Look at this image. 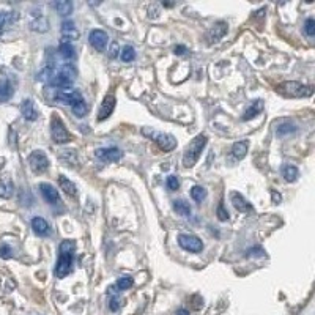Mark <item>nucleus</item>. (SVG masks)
<instances>
[{
    "label": "nucleus",
    "mask_w": 315,
    "mask_h": 315,
    "mask_svg": "<svg viewBox=\"0 0 315 315\" xmlns=\"http://www.w3.org/2000/svg\"><path fill=\"white\" fill-rule=\"evenodd\" d=\"M0 257H2V258L13 257V249L8 244H2V246H0Z\"/></svg>",
    "instance_id": "36"
},
{
    "label": "nucleus",
    "mask_w": 315,
    "mask_h": 315,
    "mask_svg": "<svg viewBox=\"0 0 315 315\" xmlns=\"http://www.w3.org/2000/svg\"><path fill=\"white\" fill-rule=\"evenodd\" d=\"M207 145V136L205 134H199L192 139L189 142V145L186 147V150H184L183 155V165L184 167H194L196 162L199 161V158L202 155V150L205 148Z\"/></svg>",
    "instance_id": "2"
},
{
    "label": "nucleus",
    "mask_w": 315,
    "mask_h": 315,
    "mask_svg": "<svg viewBox=\"0 0 315 315\" xmlns=\"http://www.w3.org/2000/svg\"><path fill=\"white\" fill-rule=\"evenodd\" d=\"M96 156L104 162H117L122 159L123 153H122V150H118L115 147H109V148H98Z\"/></svg>",
    "instance_id": "10"
},
{
    "label": "nucleus",
    "mask_w": 315,
    "mask_h": 315,
    "mask_svg": "<svg viewBox=\"0 0 315 315\" xmlns=\"http://www.w3.org/2000/svg\"><path fill=\"white\" fill-rule=\"evenodd\" d=\"M282 177L285 178V181L293 183V181L298 180L300 170H298V167H295V165L287 164V165H284V167H282Z\"/></svg>",
    "instance_id": "22"
},
{
    "label": "nucleus",
    "mask_w": 315,
    "mask_h": 315,
    "mask_svg": "<svg viewBox=\"0 0 315 315\" xmlns=\"http://www.w3.org/2000/svg\"><path fill=\"white\" fill-rule=\"evenodd\" d=\"M247 257H263L265 255V251L262 247H252V249H249L247 251V254H246Z\"/></svg>",
    "instance_id": "38"
},
{
    "label": "nucleus",
    "mask_w": 315,
    "mask_h": 315,
    "mask_svg": "<svg viewBox=\"0 0 315 315\" xmlns=\"http://www.w3.org/2000/svg\"><path fill=\"white\" fill-rule=\"evenodd\" d=\"M165 184H167V188L170 191H177L180 188V181H178L177 177H175V175H170V177H167V181H165Z\"/></svg>",
    "instance_id": "35"
},
{
    "label": "nucleus",
    "mask_w": 315,
    "mask_h": 315,
    "mask_svg": "<svg viewBox=\"0 0 315 315\" xmlns=\"http://www.w3.org/2000/svg\"><path fill=\"white\" fill-rule=\"evenodd\" d=\"M162 6H165V8H170V6H173V3H172V2H162Z\"/></svg>",
    "instance_id": "44"
},
{
    "label": "nucleus",
    "mask_w": 315,
    "mask_h": 315,
    "mask_svg": "<svg viewBox=\"0 0 315 315\" xmlns=\"http://www.w3.org/2000/svg\"><path fill=\"white\" fill-rule=\"evenodd\" d=\"M109 308H110V311H112V312H117V311L120 309V298H118L117 295L110 298V301H109Z\"/></svg>",
    "instance_id": "39"
},
{
    "label": "nucleus",
    "mask_w": 315,
    "mask_h": 315,
    "mask_svg": "<svg viewBox=\"0 0 315 315\" xmlns=\"http://www.w3.org/2000/svg\"><path fill=\"white\" fill-rule=\"evenodd\" d=\"M144 134H150V137H155L153 141L164 152H172L177 147V139L170 134H158L155 131H148V129H144Z\"/></svg>",
    "instance_id": "6"
},
{
    "label": "nucleus",
    "mask_w": 315,
    "mask_h": 315,
    "mask_svg": "<svg viewBox=\"0 0 315 315\" xmlns=\"http://www.w3.org/2000/svg\"><path fill=\"white\" fill-rule=\"evenodd\" d=\"M120 57H122L123 62H133L136 59V51L131 48V46H125V48L122 49V54H120Z\"/></svg>",
    "instance_id": "31"
},
{
    "label": "nucleus",
    "mask_w": 315,
    "mask_h": 315,
    "mask_svg": "<svg viewBox=\"0 0 315 315\" xmlns=\"http://www.w3.org/2000/svg\"><path fill=\"white\" fill-rule=\"evenodd\" d=\"M109 55H110L112 59H115L117 55H118V44H117V43H112V44H110V52H109Z\"/></svg>",
    "instance_id": "41"
},
{
    "label": "nucleus",
    "mask_w": 315,
    "mask_h": 315,
    "mask_svg": "<svg viewBox=\"0 0 315 315\" xmlns=\"http://www.w3.org/2000/svg\"><path fill=\"white\" fill-rule=\"evenodd\" d=\"M177 315H189V311L181 308V309H178V311H177Z\"/></svg>",
    "instance_id": "43"
},
{
    "label": "nucleus",
    "mask_w": 315,
    "mask_h": 315,
    "mask_svg": "<svg viewBox=\"0 0 315 315\" xmlns=\"http://www.w3.org/2000/svg\"><path fill=\"white\" fill-rule=\"evenodd\" d=\"M14 192V184L10 178H2L0 180V197L10 199Z\"/></svg>",
    "instance_id": "21"
},
{
    "label": "nucleus",
    "mask_w": 315,
    "mask_h": 315,
    "mask_svg": "<svg viewBox=\"0 0 315 315\" xmlns=\"http://www.w3.org/2000/svg\"><path fill=\"white\" fill-rule=\"evenodd\" d=\"M230 200H232V203H234V207H235L239 213H252V211H254V207L241 196V194L236 192V191L230 192Z\"/></svg>",
    "instance_id": "13"
},
{
    "label": "nucleus",
    "mask_w": 315,
    "mask_h": 315,
    "mask_svg": "<svg viewBox=\"0 0 315 315\" xmlns=\"http://www.w3.org/2000/svg\"><path fill=\"white\" fill-rule=\"evenodd\" d=\"M133 285H134V281H133L131 276H122L117 281V289L118 290H128V289H131Z\"/></svg>",
    "instance_id": "29"
},
{
    "label": "nucleus",
    "mask_w": 315,
    "mask_h": 315,
    "mask_svg": "<svg viewBox=\"0 0 315 315\" xmlns=\"http://www.w3.org/2000/svg\"><path fill=\"white\" fill-rule=\"evenodd\" d=\"M295 131H296V126H293V125H290V123L281 125V126H277V129H276L277 136H281V137L289 136V134H292V133H295Z\"/></svg>",
    "instance_id": "32"
},
{
    "label": "nucleus",
    "mask_w": 315,
    "mask_h": 315,
    "mask_svg": "<svg viewBox=\"0 0 315 315\" xmlns=\"http://www.w3.org/2000/svg\"><path fill=\"white\" fill-rule=\"evenodd\" d=\"M30 29L35 30V32H46V30L49 29V27H48V19H46V17H43V16H40L38 19L32 21Z\"/></svg>",
    "instance_id": "28"
},
{
    "label": "nucleus",
    "mask_w": 315,
    "mask_h": 315,
    "mask_svg": "<svg viewBox=\"0 0 315 315\" xmlns=\"http://www.w3.org/2000/svg\"><path fill=\"white\" fill-rule=\"evenodd\" d=\"M216 215H218V219L219 221H222V222H224V221H227L230 216H229V211L226 210V207H224V203H219V205H218V210H216Z\"/></svg>",
    "instance_id": "33"
},
{
    "label": "nucleus",
    "mask_w": 315,
    "mask_h": 315,
    "mask_svg": "<svg viewBox=\"0 0 315 315\" xmlns=\"http://www.w3.org/2000/svg\"><path fill=\"white\" fill-rule=\"evenodd\" d=\"M115 96L114 95H107L104 99H103V103H101L99 106V110H98V120L101 122V120H106L110 117V114L114 112V109H115Z\"/></svg>",
    "instance_id": "12"
},
{
    "label": "nucleus",
    "mask_w": 315,
    "mask_h": 315,
    "mask_svg": "<svg viewBox=\"0 0 315 315\" xmlns=\"http://www.w3.org/2000/svg\"><path fill=\"white\" fill-rule=\"evenodd\" d=\"M62 33H63L65 38H67L65 41L78 40V36H79V32L76 29V25H74V22H71V21H67V22L62 24Z\"/></svg>",
    "instance_id": "18"
},
{
    "label": "nucleus",
    "mask_w": 315,
    "mask_h": 315,
    "mask_svg": "<svg viewBox=\"0 0 315 315\" xmlns=\"http://www.w3.org/2000/svg\"><path fill=\"white\" fill-rule=\"evenodd\" d=\"M21 112H22V117L27 120V122H35V120L38 118V109L35 107L32 99L24 101L22 106H21Z\"/></svg>",
    "instance_id": "15"
},
{
    "label": "nucleus",
    "mask_w": 315,
    "mask_h": 315,
    "mask_svg": "<svg viewBox=\"0 0 315 315\" xmlns=\"http://www.w3.org/2000/svg\"><path fill=\"white\" fill-rule=\"evenodd\" d=\"M88 41H90V44L93 46V48H95L96 51H104L106 44H107V41H109V36H107V33H106L104 30L95 29V30L90 32Z\"/></svg>",
    "instance_id": "11"
},
{
    "label": "nucleus",
    "mask_w": 315,
    "mask_h": 315,
    "mask_svg": "<svg viewBox=\"0 0 315 315\" xmlns=\"http://www.w3.org/2000/svg\"><path fill=\"white\" fill-rule=\"evenodd\" d=\"M59 51H60V55H62L63 59H68V60H71V59H74V57H76V51H74L73 44H71L70 41H62V44H60Z\"/></svg>",
    "instance_id": "23"
},
{
    "label": "nucleus",
    "mask_w": 315,
    "mask_h": 315,
    "mask_svg": "<svg viewBox=\"0 0 315 315\" xmlns=\"http://www.w3.org/2000/svg\"><path fill=\"white\" fill-rule=\"evenodd\" d=\"M59 184H60V188L63 189L65 194H68L70 197H76L78 196V188H76V184H74L71 180H68L65 175H60L59 177Z\"/></svg>",
    "instance_id": "17"
},
{
    "label": "nucleus",
    "mask_w": 315,
    "mask_h": 315,
    "mask_svg": "<svg viewBox=\"0 0 315 315\" xmlns=\"http://www.w3.org/2000/svg\"><path fill=\"white\" fill-rule=\"evenodd\" d=\"M262 109H263V101H262V99L254 101V104H252L251 107L246 109V112H244V115H243V120H244V122H247V120L255 118L258 114L262 112Z\"/></svg>",
    "instance_id": "19"
},
{
    "label": "nucleus",
    "mask_w": 315,
    "mask_h": 315,
    "mask_svg": "<svg viewBox=\"0 0 315 315\" xmlns=\"http://www.w3.org/2000/svg\"><path fill=\"white\" fill-rule=\"evenodd\" d=\"M271 199H273V203H281V200H282V196H281L279 192L271 191Z\"/></svg>",
    "instance_id": "42"
},
{
    "label": "nucleus",
    "mask_w": 315,
    "mask_h": 315,
    "mask_svg": "<svg viewBox=\"0 0 315 315\" xmlns=\"http://www.w3.org/2000/svg\"><path fill=\"white\" fill-rule=\"evenodd\" d=\"M227 30H229V27H227L226 22H216V24L213 25L211 29L207 32V41H208V44H216V43H219V41L227 35Z\"/></svg>",
    "instance_id": "9"
},
{
    "label": "nucleus",
    "mask_w": 315,
    "mask_h": 315,
    "mask_svg": "<svg viewBox=\"0 0 315 315\" xmlns=\"http://www.w3.org/2000/svg\"><path fill=\"white\" fill-rule=\"evenodd\" d=\"M74 252H76V243L71 241V239H65L60 244V255L57 265H55V274H57V277H65L73 271Z\"/></svg>",
    "instance_id": "1"
},
{
    "label": "nucleus",
    "mask_w": 315,
    "mask_h": 315,
    "mask_svg": "<svg viewBox=\"0 0 315 315\" xmlns=\"http://www.w3.org/2000/svg\"><path fill=\"white\" fill-rule=\"evenodd\" d=\"M186 51H188V48H186V46H183V44H178V46H175V48H173V52L177 54V55L186 54Z\"/></svg>",
    "instance_id": "40"
},
{
    "label": "nucleus",
    "mask_w": 315,
    "mask_h": 315,
    "mask_svg": "<svg viewBox=\"0 0 315 315\" xmlns=\"http://www.w3.org/2000/svg\"><path fill=\"white\" fill-rule=\"evenodd\" d=\"M173 210L180 216H189L191 215V205L186 200H173Z\"/></svg>",
    "instance_id": "24"
},
{
    "label": "nucleus",
    "mask_w": 315,
    "mask_h": 315,
    "mask_svg": "<svg viewBox=\"0 0 315 315\" xmlns=\"http://www.w3.org/2000/svg\"><path fill=\"white\" fill-rule=\"evenodd\" d=\"M247 148H249V142L247 141L235 142L234 147H232V155H234L235 159H243V158L247 155Z\"/></svg>",
    "instance_id": "20"
},
{
    "label": "nucleus",
    "mask_w": 315,
    "mask_h": 315,
    "mask_svg": "<svg viewBox=\"0 0 315 315\" xmlns=\"http://www.w3.org/2000/svg\"><path fill=\"white\" fill-rule=\"evenodd\" d=\"M191 197L196 200V202H202L203 199L207 197V189L202 188V186H194L191 189Z\"/></svg>",
    "instance_id": "30"
},
{
    "label": "nucleus",
    "mask_w": 315,
    "mask_h": 315,
    "mask_svg": "<svg viewBox=\"0 0 315 315\" xmlns=\"http://www.w3.org/2000/svg\"><path fill=\"white\" fill-rule=\"evenodd\" d=\"M55 99L59 101V103L62 104H70V106H74L76 103H79V101H82L84 98H82V95L79 93L78 90H74V88H60L57 91V95H55Z\"/></svg>",
    "instance_id": "8"
},
{
    "label": "nucleus",
    "mask_w": 315,
    "mask_h": 315,
    "mask_svg": "<svg viewBox=\"0 0 315 315\" xmlns=\"http://www.w3.org/2000/svg\"><path fill=\"white\" fill-rule=\"evenodd\" d=\"M178 244L184 249V251H189V252H194V254L202 252V249H203L202 239L197 238L196 235H186V234L180 235L178 236Z\"/></svg>",
    "instance_id": "7"
},
{
    "label": "nucleus",
    "mask_w": 315,
    "mask_h": 315,
    "mask_svg": "<svg viewBox=\"0 0 315 315\" xmlns=\"http://www.w3.org/2000/svg\"><path fill=\"white\" fill-rule=\"evenodd\" d=\"M55 10L62 16H68L73 13V3L70 0H60V2H55Z\"/></svg>",
    "instance_id": "25"
},
{
    "label": "nucleus",
    "mask_w": 315,
    "mask_h": 315,
    "mask_svg": "<svg viewBox=\"0 0 315 315\" xmlns=\"http://www.w3.org/2000/svg\"><path fill=\"white\" fill-rule=\"evenodd\" d=\"M71 109H73V114L76 115L78 118L85 117V115H87V112H88V107H87V104H85V101H84V99L79 101V103H76L74 106H71Z\"/></svg>",
    "instance_id": "27"
},
{
    "label": "nucleus",
    "mask_w": 315,
    "mask_h": 315,
    "mask_svg": "<svg viewBox=\"0 0 315 315\" xmlns=\"http://www.w3.org/2000/svg\"><path fill=\"white\" fill-rule=\"evenodd\" d=\"M10 21H13V16L11 14H8L6 11H0V29H3V27L10 22Z\"/></svg>",
    "instance_id": "37"
},
{
    "label": "nucleus",
    "mask_w": 315,
    "mask_h": 315,
    "mask_svg": "<svg viewBox=\"0 0 315 315\" xmlns=\"http://www.w3.org/2000/svg\"><path fill=\"white\" fill-rule=\"evenodd\" d=\"M40 191L43 194L44 200L51 203V205H57V203L60 202V196H59V191L55 189L52 184L49 183H41L40 184Z\"/></svg>",
    "instance_id": "14"
},
{
    "label": "nucleus",
    "mask_w": 315,
    "mask_h": 315,
    "mask_svg": "<svg viewBox=\"0 0 315 315\" xmlns=\"http://www.w3.org/2000/svg\"><path fill=\"white\" fill-rule=\"evenodd\" d=\"M276 90L287 98H308V96H312L314 93V88L311 85H304L295 80L282 82V84L277 85Z\"/></svg>",
    "instance_id": "3"
},
{
    "label": "nucleus",
    "mask_w": 315,
    "mask_h": 315,
    "mask_svg": "<svg viewBox=\"0 0 315 315\" xmlns=\"http://www.w3.org/2000/svg\"><path fill=\"white\" fill-rule=\"evenodd\" d=\"M29 165L35 173H43L49 169V159H48V156H46L44 152L35 150L29 156Z\"/></svg>",
    "instance_id": "4"
},
{
    "label": "nucleus",
    "mask_w": 315,
    "mask_h": 315,
    "mask_svg": "<svg viewBox=\"0 0 315 315\" xmlns=\"http://www.w3.org/2000/svg\"><path fill=\"white\" fill-rule=\"evenodd\" d=\"M32 229L36 235H40V236H46V235H49V224L46 222V219L40 218V216H36L32 219Z\"/></svg>",
    "instance_id": "16"
},
{
    "label": "nucleus",
    "mask_w": 315,
    "mask_h": 315,
    "mask_svg": "<svg viewBox=\"0 0 315 315\" xmlns=\"http://www.w3.org/2000/svg\"><path fill=\"white\" fill-rule=\"evenodd\" d=\"M304 32L308 36H314L315 35V21L312 19V17H309L308 21L304 22Z\"/></svg>",
    "instance_id": "34"
},
{
    "label": "nucleus",
    "mask_w": 315,
    "mask_h": 315,
    "mask_svg": "<svg viewBox=\"0 0 315 315\" xmlns=\"http://www.w3.org/2000/svg\"><path fill=\"white\" fill-rule=\"evenodd\" d=\"M51 134L55 144H67L70 142V133L68 129L65 128V125L62 123V120L59 117H54L51 122Z\"/></svg>",
    "instance_id": "5"
},
{
    "label": "nucleus",
    "mask_w": 315,
    "mask_h": 315,
    "mask_svg": "<svg viewBox=\"0 0 315 315\" xmlns=\"http://www.w3.org/2000/svg\"><path fill=\"white\" fill-rule=\"evenodd\" d=\"M11 95H13L11 84L8 80L2 82V84H0V103H3V101H6V99H10Z\"/></svg>",
    "instance_id": "26"
}]
</instances>
